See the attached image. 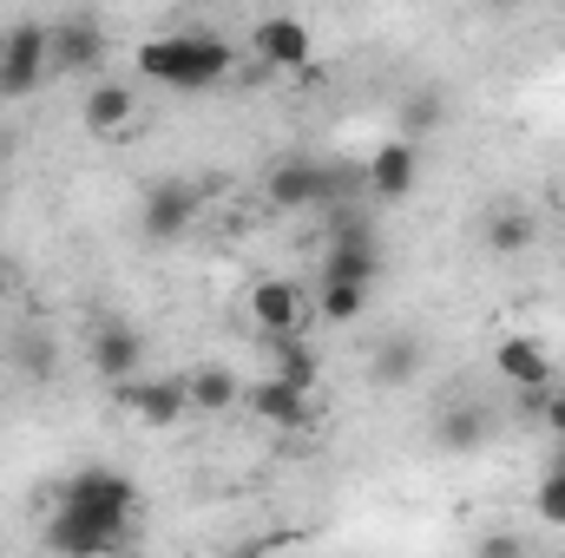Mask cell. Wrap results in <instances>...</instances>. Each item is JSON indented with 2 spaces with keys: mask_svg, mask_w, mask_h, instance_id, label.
<instances>
[{
  "mask_svg": "<svg viewBox=\"0 0 565 558\" xmlns=\"http://www.w3.org/2000/svg\"><path fill=\"white\" fill-rule=\"evenodd\" d=\"M132 513H139V486L113 466H86L60 486L46 546L53 552H113V546H126Z\"/></svg>",
  "mask_w": 565,
  "mask_h": 558,
  "instance_id": "obj_1",
  "label": "cell"
},
{
  "mask_svg": "<svg viewBox=\"0 0 565 558\" xmlns=\"http://www.w3.org/2000/svg\"><path fill=\"white\" fill-rule=\"evenodd\" d=\"M132 66H139V79L171 86V93H217V86L237 73V53H231V40L191 26V33H158V40H145L139 53H132Z\"/></svg>",
  "mask_w": 565,
  "mask_h": 558,
  "instance_id": "obj_2",
  "label": "cell"
},
{
  "mask_svg": "<svg viewBox=\"0 0 565 558\" xmlns=\"http://www.w3.org/2000/svg\"><path fill=\"white\" fill-rule=\"evenodd\" d=\"M46 66H53V26H40V20L7 26V40H0V99L40 93Z\"/></svg>",
  "mask_w": 565,
  "mask_h": 558,
  "instance_id": "obj_3",
  "label": "cell"
},
{
  "mask_svg": "<svg viewBox=\"0 0 565 558\" xmlns=\"http://www.w3.org/2000/svg\"><path fill=\"white\" fill-rule=\"evenodd\" d=\"M250 46H257V60H264L270 73H309V66H316V33H309L296 13L257 20V26H250Z\"/></svg>",
  "mask_w": 565,
  "mask_h": 558,
  "instance_id": "obj_4",
  "label": "cell"
},
{
  "mask_svg": "<svg viewBox=\"0 0 565 558\" xmlns=\"http://www.w3.org/2000/svg\"><path fill=\"white\" fill-rule=\"evenodd\" d=\"M198 191L191 184H178V178H164V184H145V211H139V224H145V237L151 244H178L191 224H198Z\"/></svg>",
  "mask_w": 565,
  "mask_h": 558,
  "instance_id": "obj_5",
  "label": "cell"
},
{
  "mask_svg": "<svg viewBox=\"0 0 565 558\" xmlns=\"http://www.w3.org/2000/svg\"><path fill=\"white\" fill-rule=\"evenodd\" d=\"M113 401H119L132 420H145V427H178V415H191L184 382H145V375H126V382H113Z\"/></svg>",
  "mask_w": 565,
  "mask_h": 558,
  "instance_id": "obj_6",
  "label": "cell"
},
{
  "mask_svg": "<svg viewBox=\"0 0 565 558\" xmlns=\"http://www.w3.org/2000/svg\"><path fill=\"white\" fill-rule=\"evenodd\" d=\"M415 178H422V151H415V139H382L375 151H369V197L408 204V197H415Z\"/></svg>",
  "mask_w": 565,
  "mask_h": 558,
  "instance_id": "obj_7",
  "label": "cell"
},
{
  "mask_svg": "<svg viewBox=\"0 0 565 558\" xmlns=\"http://www.w3.org/2000/svg\"><path fill=\"white\" fill-rule=\"evenodd\" d=\"M139 119V93L126 86V79H99V86H86V99H79V126L93 132V139H113V132H126Z\"/></svg>",
  "mask_w": 565,
  "mask_h": 558,
  "instance_id": "obj_8",
  "label": "cell"
},
{
  "mask_svg": "<svg viewBox=\"0 0 565 558\" xmlns=\"http://www.w3.org/2000/svg\"><path fill=\"white\" fill-rule=\"evenodd\" d=\"M493 375L520 395V388H553V355H546V342H533V335H507V342H493Z\"/></svg>",
  "mask_w": 565,
  "mask_h": 558,
  "instance_id": "obj_9",
  "label": "cell"
},
{
  "mask_svg": "<svg viewBox=\"0 0 565 558\" xmlns=\"http://www.w3.org/2000/svg\"><path fill=\"white\" fill-rule=\"evenodd\" d=\"M53 66H60L66 79H93V73L106 66V33H99L93 20H60V26H53Z\"/></svg>",
  "mask_w": 565,
  "mask_h": 558,
  "instance_id": "obj_10",
  "label": "cell"
},
{
  "mask_svg": "<svg viewBox=\"0 0 565 558\" xmlns=\"http://www.w3.org/2000/svg\"><path fill=\"white\" fill-rule=\"evenodd\" d=\"M264 197H270L277 211H309V204H322V164H316V158H282V164H270Z\"/></svg>",
  "mask_w": 565,
  "mask_h": 558,
  "instance_id": "obj_11",
  "label": "cell"
},
{
  "mask_svg": "<svg viewBox=\"0 0 565 558\" xmlns=\"http://www.w3.org/2000/svg\"><path fill=\"white\" fill-rule=\"evenodd\" d=\"M302 282H289V277H264V282H250V315H257V329L264 335H277V329H302Z\"/></svg>",
  "mask_w": 565,
  "mask_h": 558,
  "instance_id": "obj_12",
  "label": "cell"
},
{
  "mask_svg": "<svg viewBox=\"0 0 565 558\" xmlns=\"http://www.w3.org/2000/svg\"><path fill=\"white\" fill-rule=\"evenodd\" d=\"M244 408L257 420H270V427H302V420L316 415V408H309V388H296V382H282V375L244 388Z\"/></svg>",
  "mask_w": 565,
  "mask_h": 558,
  "instance_id": "obj_13",
  "label": "cell"
},
{
  "mask_svg": "<svg viewBox=\"0 0 565 558\" xmlns=\"http://www.w3.org/2000/svg\"><path fill=\"white\" fill-rule=\"evenodd\" d=\"M145 362V335L132 322H106L99 335H93V368L106 375V382H126V375H139Z\"/></svg>",
  "mask_w": 565,
  "mask_h": 558,
  "instance_id": "obj_14",
  "label": "cell"
},
{
  "mask_svg": "<svg viewBox=\"0 0 565 558\" xmlns=\"http://www.w3.org/2000/svg\"><path fill=\"white\" fill-rule=\"evenodd\" d=\"M375 270H382L375 230H362V237H329V250H322V277L329 282H375Z\"/></svg>",
  "mask_w": 565,
  "mask_h": 558,
  "instance_id": "obj_15",
  "label": "cell"
},
{
  "mask_svg": "<svg viewBox=\"0 0 565 558\" xmlns=\"http://www.w3.org/2000/svg\"><path fill=\"white\" fill-rule=\"evenodd\" d=\"M184 395H191L198 415H231V408H244V382H237L231 368H198V375H184Z\"/></svg>",
  "mask_w": 565,
  "mask_h": 558,
  "instance_id": "obj_16",
  "label": "cell"
},
{
  "mask_svg": "<svg viewBox=\"0 0 565 558\" xmlns=\"http://www.w3.org/2000/svg\"><path fill=\"white\" fill-rule=\"evenodd\" d=\"M415 368H422L415 335H388V342H375V355H369V375H375V382H388V388L415 382Z\"/></svg>",
  "mask_w": 565,
  "mask_h": 558,
  "instance_id": "obj_17",
  "label": "cell"
},
{
  "mask_svg": "<svg viewBox=\"0 0 565 558\" xmlns=\"http://www.w3.org/2000/svg\"><path fill=\"white\" fill-rule=\"evenodd\" d=\"M270 342V362H277L282 382H296V388H316V348L296 335V329H277V335H264Z\"/></svg>",
  "mask_w": 565,
  "mask_h": 558,
  "instance_id": "obj_18",
  "label": "cell"
},
{
  "mask_svg": "<svg viewBox=\"0 0 565 558\" xmlns=\"http://www.w3.org/2000/svg\"><path fill=\"white\" fill-rule=\"evenodd\" d=\"M434 440H440V453H473V447L487 440V415H480V408H440Z\"/></svg>",
  "mask_w": 565,
  "mask_h": 558,
  "instance_id": "obj_19",
  "label": "cell"
},
{
  "mask_svg": "<svg viewBox=\"0 0 565 558\" xmlns=\"http://www.w3.org/2000/svg\"><path fill=\"white\" fill-rule=\"evenodd\" d=\"M440 119H447V93L440 86H422V93L402 99V139H427Z\"/></svg>",
  "mask_w": 565,
  "mask_h": 558,
  "instance_id": "obj_20",
  "label": "cell"
},
{
  "mask_svg": "<svg viewBox=\"0 0 565 558\" xmlns=\"http://www.w3.org/2000/svg\"><path fill=\"white\" fill-rule=\"evenodd\" d=\"M526 244H533V217L526 211H493L487 217V250L493 257H520Z\"/></svg>",
  "mask_w": 565,
  "mask_h": 558,
  "instance_id": "obj_21",
  "label": "cell"
},
{
  "mask_svg": "<svg viewBox=\"0 0 565 558\" xmlns=\"http://www.w3.org/2000/svg\"><path fill=\"white\" fill-rule=\"evenodd\" d=\"M316 309H322V322H355V315L369 309V282H329V277H322Z\"/></svg>",
  "mask_w": 565,
  "mask_h": 558,
  "instance_id": "obj_22",
  "label": "cell"
},
{
  "mask_svg": "<svg viewBox=\"0 0 565 558\" xmlns=\"http://www.w3.org/2000/svg\"><path fill=\"white\" fill-rule=\"evenodd\" d=\"M533 506H540V519L546 526H565V460L540 480V493H533Z\"/></svg>",
  "mask_w": 565,
  "mask_h": 558,
  "instance_id": "obj_23",
  "label": "cell"
},
{
  "mask_svg": "<svg viewBox=\"0 0 565 558\" xmlns=\"http://www.w3.org/2000/svg\"><path fill=\"white\" fill-rule=\"evenodd\" d=\"M540 420L553 427V440H565V395H553V388H546V408H540Z\"/></svg>",
  "mask_w": 565,
  "mask_h": 558,
  "instance_id": "obj_24",
  "label": "cell"
},
{
  "mask_svg": "<svg viewBox=\"0 0 565 558\" xmlns=\"http://www.w3.org/2000/svg\"><path fill=\"white\" fill-rule=\"evenodd\" d=\"M20 348H26V368H33V375H53V348H46L40 335H33V342H20Z\"/></svg>",
  "mask_w": 565,
  "mask_h": 558,
  "instance_id": "obj_25",
  "label": "cell"
},
{
  "mask_svg": "<svg viewBox=\"0 0 565 558\" xmlns=\"http://www.w3.org/2000/svg\"><path fill=\"white\" fill-rule=\"evenodd\" d=\"M480 7H493V13H513V7H520V0H480Z\"/></svg>",
  "mask_w": 565,
  "mask_h": 558,
  "instance_id": "obj_26",
  "label": "cell"
},
{
  "mask_svg": "<svg viewBox=\"0 0 565 558\" xmlns=\"http://www.w3.org/2000/svg\"><path fill=\"white\" fill-rule=\"evenodd\" d=\"M0 296H7V264H0Z\"/></svg>",
  "mask_w": 565,
  "mask_h": 558,
  "instance_id": "obj_27",
  "label": "cell"
},
{
  "mask_svg": "<svg viewBox=\"0 0 565 558\" xmlns=\"http://www.w3.org/2000/svg\"><path fill=\"white\" fill-rule=\"evenodd\" d=\"M0 164H7V144H0Z\"/></svg>",
  "mask_w": 565,
  "mask_h": 558,
  "instance_id": "obj_28",
  "label": "cell"
}]
</instances>
